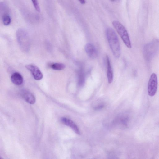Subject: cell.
I'll use <instances>...</instances> for the list:
<instances>
[{"instance_id":"obj_1","label":"cell","mask_w":159,"mask_h":159,"mask_svg":"<svg viewBox=\"0 0 159 159\" xmlns=\"http://www.w3.org/2000/svg\"><path fill=\"white\" fill-rule=\"evenodd\" d=\"M106 35L109 46L114 56L119 58L121 54V49L118 38L114 30L109 27L106 30Z\"/></svg>"},{"instance_id":"obj_11","label":"cell","mask_w":159,"mask_h":159,"mask_svg":"<svg viewBox=\"0 0 159 159\" xmlns=\"http://www.w3.org/2000/svg\"><path fill=\"white\" fill-rule=\"evenodd\" d=\"M50 66L53 69L57 70H62L65 68V66L64 64L58 63H53Z\"/></svg>"},{"instance_id":"obj_5","label":"cell","mask_w":159,"mask_h":159,"mask_svg":"<svg viewBox=\"0 0 159 159\" xmlns=\"http://www.w3.org/2000/svg\"><path fill=\"white\" fill-rule=\"evenodd\" d=\"M25 67L31 72L35 80H39L42 78V73L37 66L33 64H29L26 65Z\"/></svg>"},{"instance_id":"obj_14","label":"cell","mask_w":159,"mask_h":159,"mask_svg":"<svg viewBox=\"0 0 159 159\" xmlns=\"http://www.w3.org/2000/svg\"><path fill=\"white\" fill-rule=\"evenodd\" d=\"M36 10L38 12L40 11V7L37 0H31Z\"/></svg>"},{"instance_id":"obj_4","label":"cell","mask_w":159,"mask_h":159,"mask_svg":"<svg viewBox=\"0 0 159 159\" xmlns=\"http://www.w3.org/2000/svg\"><path fill=\"white\" fill-rule=\"evenodd\" d=\"M18 42L22 50L27 51L28 49V40L25 33L22 30H19L17 33Z\"/></svg>"},{"instance_id":"obj_13","label":"cell","mask_w":159,"mask_h":159,"mask_svg":"<svg viewBox=\"0 0 159 159\" xmlns=\"http://www.w3.org/2000/svg\"><path fill=\"white\" fill-rule=\"evenodd\" d=\"M2 19L4 25L7 26L10 24L11 19L10 16L8 14L4 15L2 17Z\"/></svg>"},{"instance_id":"obj_2","label":"cell","mask_w":159,"mask_h":159,"mask_svg":"<svg viewBox=\"0 0 159 159\" xmlns=\"http://www.w3.org/2000/svg\"><path fill=\"white\" fill-rule=\"evenodd\" d=\"M112 25L120 35L126 46L128 48H131V44L128 33L125 27L119 21L114 20Z\"/></svg>"},{"instance_id":"obj_16","label":"cell","mask_w":159,"mask_h":159,"mask_svg":"<svg viewBox=\"0 0 159 159\" xmlns=\"http://www.w3.org/2000/svg\"><path fill=\"white\" fill-rule=\"evenodd\" d=\"M111 0V1H115V0Z\"/></svg>"},{"instance_id":"obj_17","label":"cell","mask_w":159,"mask_h":159,"mask_svg":"<svg viewBox=\"0 0 159 159\" xmlns=\"http://www.w3.org/2000/svg\"><path fill=\"white\" fill-rule=\"evenodd\" d=\"M1 158L0 157V159Z\"/></svg>"},{"instance_id":"obj_12","label":"cell","mask_w":159,"mask_h":159,"mask_svg":"<svg viewBox=\"0 0 159 159\" xmlns=\"http://www.w3.org/2000/svg\"><path fill=\"white\" fill-rule=\"evenodd\" d=\"M85 81V77L83 71L80 70L78 73V84L80 86H83Z\"/></svg>"},{"instance_id":"obj_15","label":"cell","mask_w":159,"mask_h":159,"mask_svg":"<svg viewBox=\"0 0 159 159\" xmlns=\"http://www.w3.org/2000/svg\"><path fill=\"white\" fill-rule=\"evenodd\" d=\"M82 4H84L85 3V0H78Z\"/></svg>"},{"instance_id":"obj_7","label":"cell","mask_w":159,"mask_h":159,"mask_svg":"<svg viewBox=\"0 0 159 159\" xmlns=\"http://www.w3.org/2000/svg\"><path fill=\"white\" fill-rule=\"evenodd\" d=\"M20 94L23 98L28 103L33 104L35 102V98L34 95L30 92L26 90H22Z\"/></svg>"},{"instance_id":"obj_10","label":"cell","mask_w":159,"mask_h":159,"mask_svg":"<svg viewBox=\"0 0 159 159\" xmlns=\"http://www.w3.org/2000/svg\"><path fill=\"white\" fill-rule=\"evenodd\" d=\"M11 79L12 82L16 85H20L23 83V77L18 72L13 73L11 76Z\"/></svg>"},{"instance_id":"obj_9","label":"cell","mask_w":159,"mask_h":159,"mask_svg":"<svg viewBox=\"0 0 159 159\" xmlns=\"http://www.w3.org/2000/svg\"><path fill=\"white\" fill-rule=\"evenodd\" d=\"M61 122L71 128L76 133L80 134V131L76 125L71 120L66 118L63 117L61 119Z\"/></svg>"},{"instance_id":"obj_8","label":"cell","mask_w":159,"mask_h":159,"mask_svg":"<svg viewBox=\"0 0 159 159\" xmlns=\"http://www.w3.org/2000/svg\"><path fill=\"white\" fill-rule=\"evenodd\" d=\"M106 61L107 68V77L108 83H111L113 79V74L110 59L108 56H106Z\"/></svg>"},{"instance_id":"obj_3","label":"cell","mask_w":159,"mask_h":159,"mask_svg":"<svg viewBox=\"0 0 159 159\" xmlns=\"http://www.w3.org/2000/svg\"><path fill=\"white\" fill-rule=\"evenodd\" d=\"M157 85V75L155 73H153L150 75L148 84V93L149 96L152 97L155 94Z\"/></svg>"},{"instance_id":"obj_6","label":"cell","mask_w":159,"mask_h":159,"mask_svg":"<svg viewBox=\"0 0 159 159\" xmlns=\"http://www.w3.org/2000/svg\"><path fill=\"white\" fill-rule=\"evenodd\" d=\"M85 49L88 56L92 59H94L98 56V52L95 46L91 43H88L85 46Z\"/></svg>"}]
</instances>
